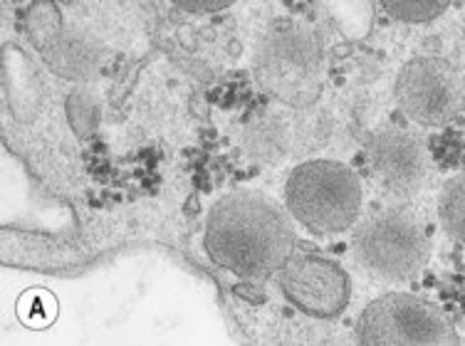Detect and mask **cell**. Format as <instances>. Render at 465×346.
<instances>
[{"instance_id": "8992f818", "label": "cell", "mask_w": 465, "mask_h": 346, "mask_svg": "<svg viewBox=\"0 0 465 346\" xmlns=\"http://www.w3.org/2000/svg\"><path fill=\"white\" fill-rule=\"evenodd\" d=\"M396 102L403 114L426 129L446 126L460 109L463 82L443 57H413L396 74Z\"/></svg>"}, {"instance_id": "5bb4252c", "label": "cell", "mask_w": 465, "mask_h": 346, "mask_svg": "<svg viewBox=\"0 0 465 346\" xmlns=\"http://www.w3.org/2000/svg\"><path fill=\"white\" fill-rule=\"evenodd\" d=\"M18 317L27 327H45L54 320V300L43 290H30L20 297Z\"/></svg>"}, {"instance_id": "8fae6325", "label": "cell", "mask_w": 465, "mask_h": 346, "mask_svg": "<svg viewBox=\"0 0 465 346\" xmlns=\"http://www.w3.org/2000/svg\"><path fill=\"white\" fill-rule=\"evenodd\" d=\"M439 221L446 235L465 245V171L448 178L440 188Z\"/></svg>"}, {"instance_id": "52a82bcc", "label": "cell", "mask_w": 465, "mask_h": 346, "mask_svg": "<svg viewBox=\"0 0 465 346\" xmlns=\"http://www.w3.org/2000/svg\"><path fill=\"white\" fill-rule=\"evenodd\" d=\"M278 284L287 302L314 320L340 317L351 297L347 272L314 252H292L278 270Z\"/></svg>"}, {"instance_id": "2e32d148", "label": "cell", "mask_w": 465, "mask_h": 346, "mask_svg": "<svg viewBox=\"0 0 465 346\" xmlns=\"http://www.w3.org/2000/svg\"><path fill=\"white\" fill-rule=\"evenodd\" d=\"M460 40H463V47H465V23H463V30H460Z\"/></svg>"}, {"instance_id": "7a4b0ae2", "label": "cell", "mask_w": 465, "mask_h": 346, "mask_svg": "<svg viewBox=\"0 0 465 346\" xmlns=\"http://www.w3.org/2000/svg\"><path fill=\"white\" fill-rule=\"evenodd\" d=\"M324 47L312 27L278 20L260 37L252 74L262 92L292 109H307L322 92Z\"/></svg>"}, {"instance_id": "4fadbf2b", "label": "cell", "mask_w": 465, "mask_h": 346, "mask_svg": "<svg viewBox=\"0 0 465 346\" xmlns=\"http://www.w3.org/2000/svg\"><path fill=\"white\" fill-rule=\"evenodd\" d=\"M384 10L399 23H430L448 10V3L439 0H409V3H384Z\"/></svg>"}, {"instance_id": "9a60e30c", "label": "cell", "mask_w": 465, "mask_h": 346, "mask_svg": "<svg viewBox=\"0 0 465 346\" xmlns=\"http://www.w3.org/2000/svg\"><path fill=\"white\" fill-rule=\"evenodd\" d=\"M181 10L186 13H218V10L231 8V0H211V3H201V0H181L176 3Z\"/></svg>"}, {"instance_id": "30bf717a", "label": "cell", "mask_w": 465, "mask_h": 346, "mask_svg": "<svg viewBox=\"0 0 465 346\" xmlns=\"http://www.w3.org/2000/svg\"><path fill=\"white\" fill-rule=\"evenodd\" d=\"M292 142V132L282 116L265 114L251 122L242 132V152L260 163H278L285 159Z\"/></svg>"}, {"instance_id": "9c48e42d", "label": "cell", "mask_w": 465, "mask_h": 346, "mask_svg": "<svg viewBox=\"0 0 465 346\" xmlns=\"http://www.w3.org/2000/svg\"><path fill=\"white\" fill-rule=\"evenodd\" d=\"M45 63L64 80H90L99 67V53L94 43L72 35H54L43 47Z\"/></svg>"}, {"instance_id": "7c38bea8", "label": "cell", "mask_w": 465, "mask_h": 346, "mask_svg": "<svg viewBox=\"0 0 465 346\" xmlns=\"http://www.w3.org/2000/svg\"><path fill=\"white\" fill-rule=\"evenodd\" d=\"M67 119L80 136H90L97 129L99 104L92 89L80 87L72 92V97L67 99Z\"/></svg>"}, {"instance_id": "277c9868", "label": "cell", "mask_w": 465, "mask_h": 346, "mask_svg": "<svg viewBox=\"0 0 465 346\" xmlns=\"http://www.w3.org/2000/svg\"><path fill=\"white\" fill-rule=\"evenodd\" d=\"M351 252L376 280L411 282L429 262L430 240L409 211L384 208L354 225Z\"/></svg>"}, {"instance_id": "5b68a950", "label": "cell", "mask_w": 465, "mask_h": 346, "mask_svg": "<svg viewBox=\"0 0 465 346\" xmlns=\"http://www.w3.org/2000/svg\"><path fill=\"white\" fill-rule=\"evenodd\" d=\"M361 346H456L453 321L440 307L409 292H389L369 302L354 327Z\"/></svg>"}, {"instance_id": "6da1fadb", "label": "cell", "mask_w": 465, "mask_h": 346, "mask_svg": "<svg viewBox=\"0 0 465 346\" xmlns=\"http://www.w3.org/2000/svg\"><path fill=\"white\" fill-rule=\"evenodd\" d=\"M203 248L225 272L245 282H265L295 252V228L278 203L235 191L208 208Z\"/></svg>"}, {"instance_id": "ba28073f", "label": "cell", "mask_w": 465, "mask_h": 346, "mask_svg": "<svg viewBox=\"0 0 465 346\" xmlns=\"http://www.w3.org/2000/svg\"><path fill=\"white\" fill-rule=\"evenodd\" d=\"M367 163L374 178L394 195H413L429 178L426 143L399 126H381L367 142Z\"/></svg>"}, {"instance_id": "3957f363", "label": "cell", "mask_w": 465, "mask_h": 346, "mask_svg": "<svg viewBox=\"0 0 465 346\" xmlns=\"http://www.w3.org/2000/svg\"><path fill=\"white\" fill-rule=\"evenodd\" d=\"M287 213L314 235H340L361 213V181L347 163L304 161L285 181Z\"/></svg>"}]
</instances>
